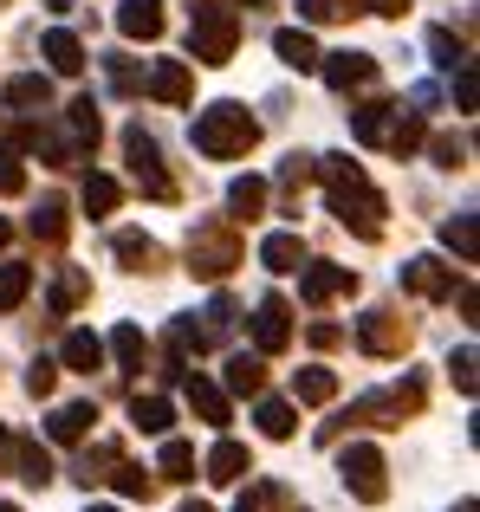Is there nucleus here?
I'll use <instances>...</instances> for the list:
<instances>
[{
    "instance_id": "ea45409f",
    "label": "nucleus",
    "mask_w": 480,
    "mask_h": 512,
    "mask_svg": "<svg viewBox=\"0 0 480 512\" xmlns=\"http://www.w3.org/2000/svg\"><path fill=\"white\" fill-rule=\"evenodd\" d=\"M65 124L78 130V137L91 143V150H98V137H104V124H98V104L91 98H78V104H65Z\"/></svg>"
},
{
    "instance_id": "0eeeda50",
    "label": "nucleus",
    "mask_w": 480,
    "mask_h": 512,
    "mask_svg": "<svg viewBox=\"0 0 480 512\" xmlns=\"http://www.w3.org/2000/svg\"><path fill=\"white\" fill-rule=\"evenodd\" d=\"M357 344H364L370 357H403V350L416 344V325H409L396 305H370V312L357 318Z\"/></svg>"
},
{
    "instance_id": "5701e85b",
    "label": "nucleus",
    "mask_w": 480,
    "mask_h": 512,
    "mask_svg": "<svg viewBox=\"0 0 480 512\" xmlns=\"http://www.w3.org/2000/svg\"><path fill=\"white\" fill-rule=\"evenodd\" d=\"M39 52H46V65L59 78H78V72H85V39L65 33V26H59V33H46V46H39Z\"/></svg>"
},
{
    "instance_id": "6ab92c4d",
    "label": "nucleus",
    "mask_w": 480,
    "mask_h": 512,
    "mask_svg": "<svg viewBox=\"0 0 480 512\" xmlns=\"http://www.w3.org/2000/svg\"><path fill=\"white\" fill-rule=\"evenodd\" d=\"M117 33L124 39H163V0H124L117 7Z\"/></svg>"
},
{
    "instance_id": "e433bc0d",
    "label": "nucleus",
    "mask_w": 480,
    "mask_h": 512,
    "mask_svg": "<svg viewBox=\"0 0 480 512\" xmlns=\"http://www.w3.org/2000/svg\"><path fill=\"white\" fill-rule=\"evenodd\" d=\"M111 461H117V441H104V448H91V454H78V467H72V480H78V487H98V480L104 474H111Z\"/></svg>"
},
{
    "instance_id": "49530a36",
    "label": "nucleus",
    "mask_w": 480,
    "mask_h": 512,
    "mask_svg": "<svg viewBox=\"0 0 480 512\" xmlns=\"http://www.w3.org/2000/svg\"><path fill=\"white\" fill-rule=\"evenodd\" d=\"M448 376H455L461 396H474V383H480V376H474V344H461L455 357H448Z\"/></svg>"
},
{
    "instance_id": "5fc2aeb1",
    "label": "nucleus",
    "mask_w": 480,
    "mask_h": 512,
    "mask_svg": "<svg viewBox=\"0 0 480 512\" xmlns=\"http://www.w3.org/2000/svg\"><path fill=\"white\" fill-rule=\"evenodd\" d=\"M312 344L331 350V344H344V331H338V325H312Z\"/></svg>"
},
{
    "instance_id": "7c9ffc66",
    "label": "nucleus",
    "mask_w": 480,
    "mask_h": 512,
    "mask_svg": "<svg viewBox=\"0 0 480 512\" xmlns=\"http://www.w3.org/2000/svg\"><path fill=\"white\" fill-rule=\"evenodd\" d=\"M130 422H137L143 435H169V422H176V409H169L163 396H130Z\"/></svg>"
},
{
    "instance_id": "39448f33",
    "label": "nucleus",
    "mask_w": 480,
    "mask_h": 512,
    "mask_svg": "<svg viewBox=\"0 0 480 512\" xmlns=\"http://www.w3.org/2000/svg\"><path fill=\"white\" fill-rule=\"evenodd\" d=\"M338 474H344V493H351L357 506L390 500V467H383V448H370V441H357V448L338 454Z\"/></svg>"
},
{
    "instance_id": "cd10ccee",
    "label": "nucleus",
    "mask_w": 480,
    "mask_h": 512,
    "mask_svg": "<svg viewBox=\"0 0 480 512\" xmlns=\"http://www.w3.org/2000/svg\"><path fill=\"white\" fill-rule=\"evenodd\" d=\"M7 104H20V111H46L52 104V78L46 72H20V78H7V91H0Z\"/></svg>"
},
{
    "instance_id": "412c9836",
    "label": "nucleus",
    "mask_w": 480,
    "mask_h": 512,
    "mask_svg": "<svg viewBox=\"0 0 480 512\" xmlns=\"http://www.w3.org/2000/svg\"><path fill=\"white\" fill-rule=\"evenodd\" d=\"M0 454L13 461V474H20L26 487H46V480H52V461H46L39 441H0Z\"/></svg>"
},
{
    "instance_id": "20e7f679",
    "label": "nucleus",
    "mask_w": 480,
    "mask_h": 512,
    "mask_svg": "<svg viewBox=\"0 0 480 512\" xmlns=\"http://www.w3.org/2000/svg\"><path fill=\"white\" fill-rule=\"evenodd\" d=\"M240 253H247V247H240V227L228 221V214H221V221H202L189 234V273L215 286V279H228L240 266Z\"/></svg>"
},
{
    "instance_id": "680f3d73",
    "label": "nucleus",
    "mask_w": 480,
    "mask_h": 512,
    "mask_svg": "<svg viewBox=\"0 0 480 512\" xmlns=\"http://www.w3.org/2000/svg\"><path fill=\"white\" fill-rule=\"evenodd\" d=\"M85 512H117V506H85Z\"/></svg>"
},
{
    "instance_id": "603ef678",
    "label": "nucleus",
    "mask_w": 480,
    "mask_h": 512,
    "mask_svg": "<svg viewBox=\"0 0 480 512\" xmlns=\"http://www.w3.org/2000/svg\"><path fill=\"white\" fill-rule=\"evenodd\" d=\"M448 78H455V104H461V111H474V65H455V72H448Z\"/></svg>"
},
{
    "instance_id": "8fccbe9b",
    "label": "nucleus",
    "mask_w": 480,
    "mask_h": 512,
    "mask_svg": "<svg viewBox=\"0 0 480 512\" xmlns=\"http://www.w3.org/2000/svg\"><path fill=\"white\" fill-rule=\"evenodd\" d=\"M0 195H26V163L13 150H0Z\"/></svg>"
},
{
    "instance_id": "f257e3e1",
    "label": "nucleus",
    "mask_w": 480,
    "mask_h": 512,
    "mask_svg": "<svg viewBox=\"0 0 480 512\" xmlns=\"http://www.w3.org/2000/svg\"><path fill=\"white\" fill-rule=\"evenodd\" d=\"M312 175L325 182L331 214H338L357 240H383V214H390V201H383V188L364 175V163H351V156H318Z\"/></svg>"
},
{
    "instance_id": "58836bf2",
    "label": "nucleus",
    "mask_w": 480,
    "mask_h": 512,
    "mask_svg": "<svg viewBox=\"0 0 480 512\" xmlns=\"http://www.w3.org/2000/svg\"><path fill=\"white\" fill-rule=\"evenodd\" d=\"M442 240L455 247L461 266H474V214H455V221H442Z\"/></svg>"
},
{
    "instance_id": "4d7b16f0",
    "label": "nucleus",
    "mask_w": 480,
    "mask_h": 512,
    "mask_svg": "<svg viewBox=\"0 0 480 512\" xmlns=\"http://www.w3.org/2000/svg\"><path fill=\"white\" fill-rule=\"evenodd\" d=\"M176 512H208V506H202V500H182V506H176Z\"/></svg>"
},
{
    "instance_id": "13d9d810",
    "label": "nucleus",
    "mask_w": 480,
    "mask_h": 512,
    "mask_svg": "<svg viewBox=\"0 0 480 512\" xmlns=\"http://www.w3.org/2000/svg\"><path fill=\"white\" fill-rule=\"evenodd\" d=\"M7 240H13V227H7V221H0V247H7Z\"/></svg>"
},
{
    "instance_id": "4be33fe9",
    "label": "nucleus",
    "mask_w": 480,
    "mask_h": 512,
    "mask_svg": "<svg viewBox=\"0 0 480 512\" xmlns=\"http://www.w3.org/2000/svg\"><path fill=\"white\" fill-rule=\"evenodd\" d=\"M111 247H117V260H124V273H156V266H163V247H156L150 234H137V227H124Z\"/></svg>"
},
{
    "instance_id": "1a4fd4ad",
    "label": "nucleus",
    "mask_w": 480,
    "mask_h": 512,
    "mask_svg": "<svg viewBox=\"0 0 480 512\" xmlns=\"http://www.w3.org/2000/svg\"><path fill=\"white\" fill-rule=\"evenodd\" d=\"M344 292H357L351 266H325V260H318V266H305V273H299V299L305 305H331V299H344Z\"/></svg>"
},
{
    "instance_id": "a878e982",
    "label": "nucleus",
    "mask_w": 480,
    "mask_h": 512,
    "mask_svg": "<svg viewBox=\"0 0 480 512\" xmlns=\"http://www.w3.org/2000/svg\"><path fill=\"white\" fill-rule=\"evenodd\" d=\"M59 363H65V370H78V376H91L104 363V338H91V331H65Z\"/></svg>"
},
{
    "instance_id": "393cba45",
    "label": "nucleus",
    "mask_w": 480,
    "mask_h": 512,
    "mask_svg": "<svg viewBox=\"0 0 480 512\" xmlns=\"http://www.w3.org/2000/svg\"><path fill=\"white\" fill-rule=\"evenodd\" d=\"M260 266L266 273H299L305 266V240L299 234H266L260 240Z\"/></svg>"
},
{
    "instance_id": "69168bd1",
    "label": "nucleus",
    "mask_w": 480,
    "mask_h": 512,
    "mask_svg": "<svg viewBox=\"0 0 480 512\" xmlns=\"http://www.w3.org/2000/svg\"><path fill=\"white\" fill-rule=\"evenodd\" d=\"M286 512H305V506H286Z\"/></svg>"
},
{
    "instance_id": "4c0bfd02",
    "label": "nucleus",
    "mask_w": 480,
    "mask_h": 512,
    "mask_svg": "<svg viewBox=\"0 0 480 512\" xmlns=\"http://www.w3.org/2000/svg\"><path fill=\"white\" fill-rule=\"evenodd\" d=\"M156 474H163V480H195V448H189V441H163Z\"/></svg>"
},
{
    "instance_id": "c756f323",
    "label": "nucleus",
    "mask_w": 480,
    "mask_h": 512,
    "mask_svg": "<svg viewBox=\"0 0 480 512\" xmlns=\"http://www.w3.org/2000/svg\"><path fill=\"white\" fill-rule=\"evenodd\" d=\"M422 143H429V130H422V117H416V111H396L390 137H383V150H390V156H416Z\"/></svg>"
},
{
    "instance_id": "7ed1b4c3",
    "label": "nucleus",
    "mask_w": 480,
    "mask_h": 512,
    "mask_svg": "<svg viewBox=\"0 0 480 512\" xmlns=\"http://www.w3.org/2000/svg\"><path fill=\"white\" fill-rule=\"evenodd\" d=\"M240 52V13L234 0H202L189 20V59L195 65H228Z\"/></svg>"
},
{
    "instance_id": "2f4dec72",
    "label": "nucleus",
    "mask_w": 480,
    "mask_h": 512,
    "mask_svg": "<svg viewBox=\"0 0 480 512\" xmlns=\"http://www.w3.org/2000/svg\"><path fill=\"white\" fill-rule=\"evenodd\" d=\"M91 299V279L85 273H78V266H59V286H52V312H78V305H85Z\"/></svg>"
},
{
    "instance_id": "bf43d9fd",
    "label": "nucleus",
    "mask_w": 480,
    "mask_h": 512,
    "mask_svg": "<svg viewBox=\"0 0 480 512\" xmlns=\"http://www.w3.org/2000/svg\"><path fill=\"white\" fill-rule=\"evenodd\" d=\"M46 7H52V13H65V7H72V0H46Z\"/></svg>"
},
{
    "instance_id": "bb28decb",
    "label": "nucleus",
    "mask_w": 480,
    "mask_h": 512,
    "mask_svg": "<svg viewBox=\"0 0 480 512\" xmlns=\"http://www.w3.org/2000/svg\"><path fill=\"white\" fill-rule=\"evenodd\" d=\"M331 396H338V370H325V363L292 370V402H331Z\"/></svg>"
},
{
    "instance_id": "ddd939ff",
    "label": "nucleus",
    "mask_w": 480,
    "mask_h": 512,
    "mask_svg": "<svg viewBox=\"0 0 480 512\" xmlns=\"http://www.w3.org/2000/svg\"><path fill=\"white\" fill-rule=\"evenodd\" d=\"M403 286L416 292V299H455V273H448L442 260H403Z\"/></svg>"
},
{
    "instance_id": "423d86ee",
    "label": "nucleus",
    "mask_w": 480,
    "mask_h": 512,
    "mask_svg": "<svg viewBox=\"0 0 480 512\" xmlns=\"http://www.w3.org/2000/svg\"><path fill=\"white\" fill-rule=\"evenodd\" d=\"M124 163H130V182H137L150 201H176V175L163 169V150H156V137L143 124L124 130Z\"/></svg>"
},
{
    "instance_id": "de8ad7c7",
    "label": "nucleus",
    "mask_w": 480,
    "mask_h": 512,
    "mask_svg": "<svg viewBox=\"0 0 480 512\" xmlns=\"http://www.w3.org/2000/svg\"><path fill=\"white\" fill-rule=\"evenodd\" d=\"M202 318H208V325H202V338H228V331H234V318H240V312H234V299H215V305H208V312H202Z\"/></svg>"
},
{
    "instance_id": "79ce46f5",
    "label": "nucleus",
    "mask_w": 480,
    "mask_h": 512,
    "mask_svg": "<svg viewBox=\"0 0 480 512\" xmlns=\"http://www.w3.org/2000/svg\"><path fill=\"white\" fill-rule=\"evenodd\" d=\"M429 52H435V65H442V72H455V65H468V46H461V39L448 33V26H435V33H429Z\"/></svg>"
},
{
    "instance_id": "f8f14e48",
    "label": "nucleus",
    "mask_w": 480,
    "mask_h": 512,
    "mask_svg": "<svg viewBox=\"0 0 480 512\" xmlns=\"http://www.w3.org/2000/svg\"><path fill=\"white\" fill-rule=\"evenodd\" d=\"M182 389H189V409L195 415H202V422L208 428H228L234 422V402H228V389H221V383H208V376H182Z\"/></svg>"
},
{
    "instance_id": "37998d69",
    "label": "nucleus",
    "mask_w": 480,
    "mask_h": 512,
    "mask_svg": "<svg viewBox=\"0 0 480 512\" xmlns=\"http://www.w3.org/2000/svg\"><path fill=\"white\" fill-rule=\"evenodd\" d=\"M312 169H318V156H299V150H292L286 163H279V188H286V195H299V188L312 182Z\"/></svg>"
},
{
    "instance_id": "2eb2a0df",
    "label": "nucleus",
    "mask_w": 480,
    "mask_h": 512,
    "mask_svg": "<svg viewBox=\"0 0 480 512\" xmlns=\"http://www.w3.org/2000/svg\"><path fill=\"white\" fill-rule=\"evenodd\" d=\"M202 474L215 480V487H234V480L253 474V454L240 448V441H215V448H208V461H202Z\"/></svg>"
},
{
    "instance_id": "a18cd8bd",
    "label": "nucleus",
    "mask_w": 480,
    "mask_h": 512,
    "mask_svg": "<svg viewBox=\"0 0 480 512\" xmlns=\"http://www.w3.org/2000/svg\"><path fill=\"white\" fill-rule=\"evenodd\" d=\"M429 156H435V169H468V143L461 137H435Z\"/></svg>"
},
{
    "instance_id": "3c124183",
    "label": "nucleus",
    "mask_w": 480,
    "mask_h": 512,
    "mask_svg": "<svg viewBox=\"0 0 480 512\" xmlns=\"http://www.w3.org/2000/svg\"><path fill=\"white\" fill-rule=\"evenodd\" d=\"M338 13H344V0H299L305 26H325V20H338Z\"/></svg>"
},
{
    "instance_id": "a19ab883",
    "label": "nucleus",
    "mask_w": 480,
    "mask_h": 512,
    "mask_svg": "<svg viewBox=\"0 0 480 512\" xmlns=\"http://www.w3.org/2000/svg\"><path fill=\"white\" fill-rule=\"evenodd\" d=\"M104 78H111V91H117V98H137V91H143L137 65H130L124 52H111V59H104Z\"/></svg>"
},
{
    "instance_id": "864d4df0",
    "label": "nucleus",
    "mask_w": 480,
    "mask_h": 512,
    "mask_svg": "<svg viewBox=\"0 0 480 512\" xmlns=\"http://www.w3.org/2000/svg\"><path fill=\"white\" fill-rule=\"evenodd\" d=\"M364 7V13H383V20H403L409 13V0H351V13Z\"/></svg>"
},
{
    "instance_id": "473e14b6",
    "label": "nucleus",
    "mask_w": 480,
    "mask_h": 512,
    "mask_svg": "<svg viewBox=\"0 0 480 512\" xmlns=\"http://www.w3.org/2000/svg\"><path fill=\"white\" fill-rule=\"evenodd\" d=\"M117 201H124V188H117L111 175L91 169L85 175V214H91V221H104V214H117Z\"/></svg>"
},
{
    "instance_id": "0e129e2a",
    "label": "nucleus",
    "mask_w": 480,
    "mask_h": 512,
    "mask_svg": "<svg viewBox=\"0 0 480 512\" xmlns=\"http://www.w3.org/2000/svg\"><path fill=\"white\" fill-rule=\"evenodd\" d=\"M0 512H20V506H7V500H0Z\"/></svg>"
},
{
    "instance_id": "6e6d98bb",
    "label": "nucleus",
    "mask_w": 480,
    "mask_h": 512,
    "mask_svg": "<svg viewBox=\"0 0 480 512\" xmlns=\"http://www.w3.org/2000/svg\"><path fill=\"white\" fill-rule=\"evenodd\" d=\"M234 512H266V500H260V493H247V500H240Z\"/></svg>"
},
{
    "instance_id": "4468645a",
    "label": "nucleus",
    "mask_w": 480,
    "mask_h": 512,
    "mask_svg": "<svg viewBox=\"0 0 480 512\" xmlns=\"http://www.w3.org/2000/svg\"><path fill=\"white\" fill-rule=\"evenodd\" d=\"M26 234H33L39 247H59V240L72 234V208H65L59 195H39V208L26 214Z\"/></svg>"
},
{
    "instance_id": "b1692460",
    "label": "nucleus",
    "mask_w": 480,
    "mask_h": 512,
    "mask_svg": "<svg viewBox=\"0 0 480 512\" xmlns=\"http://www.w3.org/2000/svg\"><path fill=\"white\" fill-rule=\"evenodd\" d=\"M390 124H396V104H383V98H370V104H357V111H351V137L357 143H383V137H390Z\"/></svg>"
},
{
    "instance_id": "dca6fc26",
    "label": "nucleus",
    "mask_w": 480,
    "mask_h": 512,
    "mask_svg": "<svg viewBox=\"0 0 480 512\" xmlns=\"http://www.w3.org/2000/svg\"><path fill=\"white\" fill-rule=\"evenodd\" d=\"M266 195H273V188H266V175H234L228 182V221L240 227V221H260L266 214Z\"/></svg>"
},
{
    "instance_id": "a211bd4d",
    "label": "nucleus",
    "mask_w": 480,
    "mask_h": 512,
    "mask_svg": "<svg viewBox=\"0 0 480 512\" xmlns=\"http://www.w3.org/2000/svg\"><path fill=\"white\" fill-rule=\"evenodd\" d=\"M91 422H98V402H65V409H52L46 435L59 441V448H72V441H85V435H91Z\"/></svg>"
},
{
    "instance_id": "c85d7f7f",
    "label": "nucleus",
    "mask_w": 480,
    "mask_h": 512,
    "mask_svg": "<svg viewBox=\"0 0 480 512\" xmlns=\"http://www.w3.org/2000/svg\"><path fill=\"white\" fill-rule=\"evenodd\" d=\"M104 480H111V487H117V493H124V500H150V493H156V480H150V467H137V461H124V454H117V461H111V474H104Z\"/></svg>"
},
{
    "instance_id": "f704fd0d",
    "label": "nucleus",
    "mask_w": 480,
    "mask_h": 512,
    "mask_svg": "<svg viewBox=\"0 0 480 512\" xmlns=\"http://www.w3.org/2000/svg\"><path fill=\"white\" fill-rule=\"evenodd\" d=\"M111 357L124 363V370H143V363H150V338H143L137 325H117L111 331Z\"/></svg>"
},
{
    "instance_id": "c9c22d12",
    "label": "nucleus",
    "mask_w": 480,
    "mask_h": 512,
    "mask_svg": "<svg viewBox=\"0 0 480 512\" xmlns=\"http://www.w3.org/2000/svg\"><path fill=\"white\" fill-rule=\"evenodd\" d=\"M26 292H33V266L7 260V266H0V312H20Z\"/></svg>"
},
{
    "instance_id": "09e8293b",
    "label": "nucleus",
    "mask_w": 480,
    "mask_h": 512,
    "mask_svg": "<svg viewBox=\"0 0 480 512\" xmlns=\"http://www.w3.org/2000/svg\"><path fill=\"white\" fill-rule=\"evenodd\" d=\"M52 383H59V363L33 357V370H26V396H39V402H46V396H52Z\"/></svg>"
},
{
    "instance_id": "c03bdc74",
    "label": "nucleus",
    "mask_w": 480,
    "mask_h": 512,
    "mask_svg": "<svg viewBox=\"0 0 480 512\" xmlns=\"http://www.w3.org/2000/svg\"><path fill=\"white\" fill-rule=\"evenodd\" d=\"M208 338H202V325H195V318H176V325H169V350H176V363L189 357V350H202Z\"/></svg>"
},
{
    "instance_id": "052dcab7",
    "label": "nucleus",
    "mask_w": 480,
    "mask_h": 512,
    "mask_svg": "<svg viewBox=\"0 0 480 512\" xmlns=\"http://www.w3.org/2000/svg\"><path fill=\"white\" fill-rule=\"evenodd\" d=\"M455 512H480V506H474V500H461V506H455Z\"/></svg>"
},
{
    "instance_id": "9b49d317",
    "label": "nucleus",
    "mask_w": 480,
    "mask_h": 512,
    "mask_svg": "<svg viewBox=\"0 0 480 512\" xmlns=\"http://www.w3.org/2000/svg\"><path fill=\"white\" fill-rule=\"evenodd\" d=\"M143 91H150L156 104H189V98H195V72H189L182 59H156L150 78H143Z\"/></svg>"
},
{
    "instance_id": "9d476101",
    "label": "nucleus",
    "mask_w": 480,
    "mask_h": 512,
    "mask_svg": "<svg viewBox=\"0 0 480 512\" xmlns=\"http://www.w3.org/2000/svg\"><path fill=\"white\" fill-rule=\"evenodd\" d=\"M318 72H325L331 91H364V85H377V59H370V52H331V59H318Z\"/></svg>"
},
{
    "instance_id": "f3484780",
    "label": "nucleus",
    "mask_w": 480,
    "mask_h": 512,
    "mask_svg": "<svg viewBox=\"0 0 480 512\" xmlns=\"http://www.w3.org/2000/svg\"><path fill=\"white\" fill-rule=\"evenodd\" d=\"M221 389H228V396H260V389H266V357H260V350H234Z\"/></svg>"
},
{
    "instance_id": "6e6552de",
    "label": "nucleus",
    "mask_w": 480,
    "mask_h": 512,
    "mask_svg": "<svg viewBox=\"0 0 480 512\" xmlns=\"http://www.w3.org/2000/svg\"><path fill=\"white\" fill-rule=\"evenodd\" d=\"M286 344H292V305L279 299V292H266V299L253 305V350H260V357H279Z\"/></svg>"
},
{
    "instance_id": "e2e57ef3",
    "label": "nucleus",
    "mask_w": 480,
    "mask_h": 512,
    "mask_svg": "<svg viewBox=\"0 0 480 512\" xmlns=\"http://www.w3.org/2000/svg\"><path fill=\"white\" fill-rule=\"evenodd\" d=\"M240 7H266V0H240Z\"/></svg>"
},
{
    "instance_id": "aec40b11",
    "label": "nucleus",
    "mask_w": 480,
    "mask_h": 512,
    "mask_svg": "<svg viewBox=\"0 0 480 512\" xmlns=\"http://www.w3.org/2000/svg\"><path fill=\"white\" fill-rule=\"evenodd\" d=\"M273 52H279V65H292V72H318V59H325V52L312 46V33H305V26H279V33H273Z\"/></svg>"
},
{
    "instance_id": "f03ea898",
    "label": "nucleus",
    "mask_w": 480,
    "mask_h": 512,
    "mask_svg": "<svg viewBox=\"0 0 480 512\" xmlns=\"http://www.w3.org/2000/svg\"><path fill=\"white\" fill-rule=\"evenodd\" d=\"M195 150L208 156V163H234V156H247L253 143H260V124H253V111L247 104H234V98H221V104H208L202 117H195Z\"/></svg>"
},
{
    "instance_id": "72a5a7b5",
    "label": "nucleus",
    "mask_w": 480,
    "mask_h": 512,
    "mask_svg": "<svg viewBox=\"0 0 480 512\" xmlns=\"http://www.w3.org/2000/svg\"><path fill=\"white\" fill-rule=\"evenodd\" d=\"M253 422H260V435H266V441H286L292 428H299V422H292V402H279V396H260Z\"/></svg>"
}]
</instances>
